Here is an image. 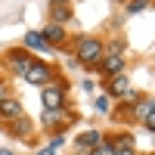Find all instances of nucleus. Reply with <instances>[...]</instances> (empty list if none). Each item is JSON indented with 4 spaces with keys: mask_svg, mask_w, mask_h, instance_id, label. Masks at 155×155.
Masks as SVG:
<instances>
[{
    "mask_svg": "<svg viewBox=\"0 0 155 155\" xmlns=\"http://www.w3.org/2000/svg\"><path fill=\"white\" fill-rule=\"evenodd\" d=\"M137 118L146 124V130H152V127H155V118H152V99H140V106H137Z\"/></svg>",
    "mask_w": 155,
    "mask_h": 155,
    "instance_id": "6e6552de",
    "label": "nucleus"
},
{
    "mask_svg": "<svg viewBox=\"0 0 155 155\" xmlns=\"http://www.w3.org/2000/svg\"><path fill=\"white\" fill-rule=\"evenodd\" d=\"M53 152H56V149H50V146H47V149H41L37 155H53Z\"/></svg>",
    "mask_w": 155,
    "mask_h": 155,
    "instance_id": "aec40b11",
    "label": "nucleus"
},
{
    "mask_svg": "<svg viewBox=\"0 0 155 155\" xmlns=\"http://www.w3.org/2000/svg\"><path fill=\"white\" fill-rule=\"evenodd\" d=\"M53 19L56 22H68L71 19V9L68 6H53Z\"/></svg>",
    "mask_w": 155,
    "mask_h": 155,
    "instance_id": "4468645a",
    "label": "nucleus"
},
{
    "mask_svg": "<svg viewBox=\"0 0 155 155\" xmlns=\"http://www.w3.org/2000/svg\"><path fill=\"white\" fill-rule=\"evenodd\" d=\"M0 118H6V121H16V118H22V106H19V99H3L0 102Z\"/></svg>",
    "mask_w": 155,
    "mask_h": 155,
    "instance_id": "423d86ee",
    "label": "nucleus"
},
{
    "mask_svg": "<svg viewBox=\"0 0 155 155\" xmlns=\"http://www.w3.org/2000/svg\"><path fill=\"white\" fill-rule=\"evenodd\" d=\"M96 109H99V112H109V99L99 96V99H96Z\"/></svg>",
    "mask_w": 155,
    "mask_h": 155,
    "instance_id": "f3484780",
    "label": "nucleus"
},
{
    "mask_svg": "<svg viewBox=\"0 0 155 155\" xmlns=\"http://www.w3.org/2000/svg\"><path fill=\"white\" fill-rule=\"evenodd\" d=\"M109 90L115 96H137L134 90H130V81H127L124 74H112V81H109Z\"/></svg>",
    "mask_w": 155,
    "mask_h": 155,
    "instance_id": "39448f33",
    "label": "nucleus"
},
{
    "mask_svg": "<svg viewBox=\"0 0 155 155\" xmlns=\"http://www.w3.org/2000/svg\"><path fill=\"white\" fill-rule=\"evenodd\" d=\"M9 130H12V137H22V140H25V137L31 134V121H28V118H16Z\"/></svg>",
    "mask_w": 155,
    "mask_h": 155,
    "instance_id": "ddd939ff",
    "label": "nucleus"
},
{
    "mask_svg": "<svg viewBox=\"0 0 155 155\" xmlns=\"http://www.w3.org/2000/svg\"><path fill=\"white\" fill-rule=\"evenodd\" d=\"M146 6H149V0H130V3H127L130 12H140V9H146Z\"/></svg>",
    "mask_w": 155,
    "mask_h": 155,
    "instance_id": "2eb2a0df",
    "label": "nucleus"
},
{
    "mask_svg": "<svg viewBox=\"0 0 155 155\" xmlns=\"http://www.w3.org/2000/svg\"><path fill=\"white\" fill-rule=\"evenodd\" d=\"M78 59L84 62V65H93V62L102 59V44L96 37H81V44H78Z\"/></svg>",
    "mask_w": 155,
    "mask_h": 155,
    "instance_id": "f257e3e1",
    "label": "nucleus"
},
{
    "mask_svg": "<svg viewBox=\"0 0 155 155\" xmlns=\"http://www.w3.org/2000/svg\"><path fill=\"white\" fill-rule=\"evenodd\" d=\"M25 47H31V50H41V53H50V44L44 41L41 34H34V31H31V34H25Z\"/></svg>",
    "mask_w": 155,
    "mask_h": 155,
    "instance_id": "f8f14e48",
    "label": "nucleus"
},
{
    "mask_svg": "<svg viewBox=\"0 0 155 155\" xmlns=\"http://www.w3.org/2000/svg\"><path fill=\"white\" fill-rule=\"evenodd\" d=\"M115 155H137V152H134V149H118Z\"/></svg>",
    "mask_w": 155,
    "mask_h": 155,
    "instance_id": "a211bd4d",
    "label": "nucleus"
},
{
    "mask_svg": "<svg viewBox=\"0 0 155 155\" xmlns=\"http://www.w3.org/2000/svg\"><path fill=\"white\" fill-rule=\"evenodd\" d=\"M9 59H12V68H16L19 74H25V71H28V65L34 62V59H28V53H25V50H12Z\"/></svg>",
    "mask_w": 155,
    "mask_h": 155,
    "instance_id": "1a4fd4ad",
    "label": "nucleus"
},
{
    "mask_svg": "<svg viewBox=\"0 0 155 155\" xmlns=\"http://www.w3.org/2000/svg\"><path fill=\"white\" fill-rule=\"evenodd\" d=\"M44 124L56 127V124H71V115H65L62 109H44Z\"/></svg>",
    "mask_w": 155,
    "mask_h": 155,
    "instance_id": "0eeeda50",
    "label": "nucleus"
},
{
    "mask_svg": "<svg viewBox=\"0 0 155 155\" xmlns=\"http://www.w3.org/2000/svg\"><path fill=\"white\" fill-rule=\"evenodd\" d=\"M28 84H41V87H47L50 81H53V71H50V65H44V62H31L28 65V71L22 74Z\"/></svg>",
    "mask_w": 155,
    "mask_h": 155,
    "instance_id": "f03ea898",
    "label": "nucleus"
},
{
    "mask_svg": "<svg viewBox=\"0 0 155 155\" xmlns=\"http://www.w3.org/2000/svg\"><path fill=\"white\" fill-rule=\"evenodd\" d=\"M102 71H106V74H121L124 71V59L121 56H106V59H102Z\"/></svg>",
    "mask_w": 155,
    "mask_h": 155,
    "instance_id": "9d476101",
    "label": "nucleus"
},
{
    "mask_svg": "<svg viewBox=\"0 0 155 155\" xmlns=\"http://www.w3.org/2000/svg\"><path fill=\"white\" fill-rule=\"evenodd\" d=\"M59 3H62V6H65V0H53V6H59Z\"/></svg>",
    "mask_w": 155,
    "mask_h": 155,
    "instance_id": "412c9836",
    "label": "nucleus"
},
{
    "mask_svg": "<svg viewBox=\"0 0 155 155\" xmlns=\"http://www.w3.org/2000/svg\"><path fill=\"white\" fill-rule=\"evenodd\" d=\"M62 102H65V90L56 84H47L44 87V109H62Z\"/></svg>",
    "mask_w": 155,
    "mask_h": 155,
    "instance_id": "7ed1b4c3",
    "label": "nucleus"
},
{
    "mask_svg": "<svg viewBox=\"0 0 155 155\" xmlns=\"http://www.w3.org/2000/svg\"><path fill=\"white\" fill-rule=\"evenodd\" d=\"M41 37L53 47V44H62V37H65V34H62V25H47V28L41 31Z\"/></svg>",
    "mask_w": 155,
    "mask_h": 155,
    "instance_id": "9b49d317",
    "label": "nucleus"
},
{
    "mask_svg": "<svg viewBox=\"0 0 155 155\" xmlns=\"http://www.w3.org/2000/svg\"><path fill=\"white\" fill-rule=\"evenodd\" d=\"M6 99V84H0V102Z\"/></svg>",
    "mask_w": 155,
    "mask_h": 155,
    "instance_id": "6ab92c4d",
    "label": "nucleus"
},
{
    "mask_svg": "<svg viewBox=\"0 0 155 155\" xmlns=\"http://www.w3.org/2000/svg\"><path fill=\"white\" fill-rule=\"evenodd\" d=\"M0 155H12V152H9V149H0Z\"/></svg>",
    "mask_w": 155,
    "mask_h": 155,
    "instance_id": "4be33fe9",
    "label": "nucleus"
},
{
    "mask_svg": "<svg viewBox=\"0 0 155 155\" xmlns=\"http://www.w3.org/2000/svg\"><path fill=\"white\" fill-rule=\"evenodd\" d=\"M90 155H115V149H112V146H106V143H102L99 149H93V152H90Z\"/></svg>",
    "mask_w": 155,
    "mask_h": 155,
    "instance_id": "dca6fc26",
    "label": "nucleus"
},
{
    "mask_svg": "<svg viewBox=\"0 0 155 155\" xmlns=\"http://www.w3.org/2000/svg\"><path fill=\"white\" fill-rule=\"evenodd\" d=\"M99 146H102V134L99 130H87V134L78 137V149H81L84 155H90V152L99 149Z\"/></svg>",
    "mask_w": 155,
    "mask_h": 155,
    "instance_id": "20e7f679",
    "label": "nucleus"
}]
</instances>
